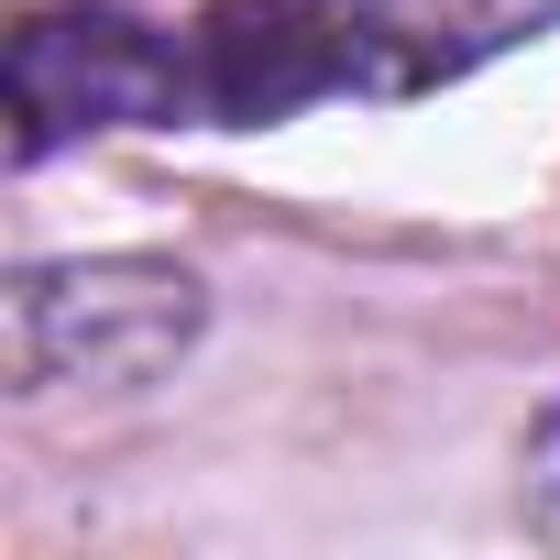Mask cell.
Segmentation results:
<instances>
[{"label": "cell", "mask_w": 560, "mask_h": 560, "mask_svg": "<svg viewBox=\"0 0 560 560\" xmlns=\"http://www.w3.org/2000/svg\"><path fill=\"white\" fill-rule=\"evenodd\" d=\"M560 23V0H209L187 23L198 121H298L319 100H429Z\"/></svg>", "instance_id": "1"}, {"label": "cell", "mask_w": 560, "mask_h": 560, "mask_svg": "<svg viewBox=\"0 0 560 560\" xmlns=\"http://www.w3.org/2000/svg\"><path fill=\"white\" fill-rule=\"evenodd\" d=\"M198 341V275L187 264H23L12 298H0V352H12V385H143Z\"/></svg>", "instance_id": "2"}, {"label": "cell", "mask_w": 560, "mask_h": 560, "mask_svg": "<svg viewBox=\"0 0 560 560\" xmlns=\"http://www.w3.org/2000/svg\"><path fill=\"white\" fill-rule=\"evenodd\" d=\"M198 121L187 34H154L132 12H23L12 34V154L45 165L78 132H165Z\"/></svg>", "instance_id": "3"}, {"label": "cell", "mask_w": 560, "mask_h": 560, "mask_svg": "<svg viewBox=\"0 0 560 560\" xmlns=\"http://www.w3.org/2000/svg\"><path fill=\"white\" fill-rule=\"evenodd\" d=\"M527 527L560 549V407L538 418V440H527Z\"/></svg>", "instance_id": "4"}]
</instances>
